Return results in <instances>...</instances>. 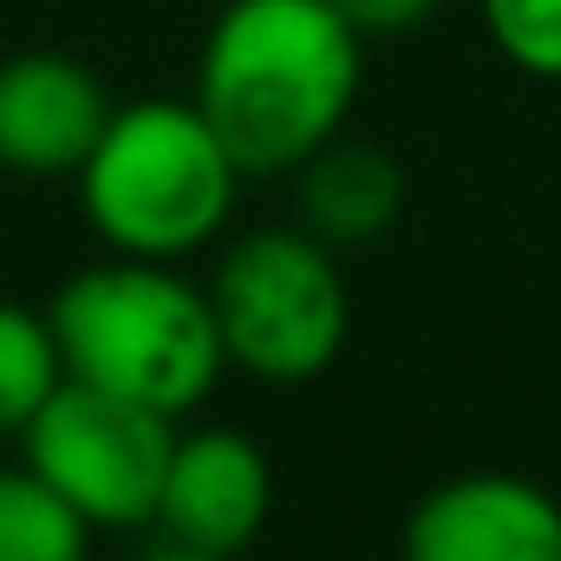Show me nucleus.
Returning <instances> with one entry per match:
<instances>
[{
	"mask_svg": "<svg viewBox=\"0 0 561 561\" xmlns=\"http://www.w3.org/2000/svg\"><path fill=\"white\" fill-rule=\"evenodd\" d=\"M366 39L333 0H229L196 59V105L249 176L300 170L340 138Z\"/></svg>",
	"mask_w": 561,
	"mask_h": 561,
	"instance_id": "nucleus-1",
	"label": "nucleus"
},
{
	"mask_svg": "<svg viewBox=\"0 0 561 561\" xmlns=\"http://www.w3.org/2000/svg\"><path fill=\"white\" fill-rule=\"evenodd\" d=\"M59 333L66 379L125 392L157 412H190L216 392L229 353L209 307V287L183 280L170 262L118 255L79 268L46 307Z\"/></svg>",
	"mask_w": 561,
	"mask_h": 561,
	"instance_id": "nucleus-2",
	"label": "nucleus"
},
{
	"mask_svg": "<svg viewBox=\"0 0 561 561\" xmlns=\"http://www.w3.org/2000/svg\"><path fill=\"white\" fill-rule=\"evenodd\" d=\"M242 163L222 144V131L203 118L196 99H144L118 105L105 138L79 163V203L85 222L118 249L144 262H183L236 209Z\"/></svg>",
	"mask_w": 561,
	"mask_h": 561,
	"instance_id": "nucleus-3",
	"label": "nucleus"
},
{
	"mask_svg": "<svg viewBox=\"0 0 561 561\" xmlns=\"http://www.w3.org/2000/svg\"><path fill=\"white\" fill-rule=\"evenodd\" d=\"M209 307L229 366L268 386H307L313 373H327L346 346L353 313L333 249L313 229H249L242 242H229L209 275Z\"/></svg>",
	"mask_w": 561,
	"mask_h": 561,
	"instance_id": "nucleus-4",
	"label": "nucleus"
},
{
	"mask_svg": "<svg viewBox=\"0 0 561 561\" xmlns=\"http://www.w3.org/2000/svg\"><path fill=\"white\" fill-rule=\"evenodd\" d=\"M170 412L138 405L125 392L59 379V392L20 431V457L92 523V529H138L157 523L163 470H170Z\"/></svg>",
	"mask_w": 561,
	"mask_h": 561,
	"instance_id": "nucleus-5",
	"label": "nucleus"
},
{
	"mask_svg": "<svg viewBox=\"0 0 561 561\" xmlns=\"http://www.w3.org/2000/svg\"><path fill=\"white\" fill-rule=\"evenodd\" d=\"M268 503H275V477H268V457L255 450V437H242L229 424L176 431L163 496H157L163 542L236 561L262 536Z\"/></svg>",
	"mask_w": 561,
	"mask_h": 561,
	"instance_id": "nucleus-6",
	"label": "nucleus"
},
{
	"mask_svg": "<svg viewBox=\"0 0 561 561\" xmlns=\"http://www.w3.org/2000/svg\"><path fill=\"white\" fill-rule=\"evenodd\" d=\"M405 561H561V503L510 470H470L424 496Z\"/></svg>",
	"mask_w": 561,
	"mask_h": 561,
	"instance_id": "nucleus-7",
	"label": "nucleus"
},
{
	"mask_svg": "<svg viewBox=\"0 0 561 561\" xmlns=\"http://www.w3.org/2000/svg\"><path fill=\"white\" fill-rule=\"evenodd\" d=\"M112 112L99 72L72 53L0 59V163L20 176H79Z\"/></svg>",
	"mask_w": 561,
	"mask_h": 561,
	"instance_id": "nucleus-8",
	"label": "nucleus"
},
{
	"mask_svg": "<svg viewBox=\"0 0 561 561\" xmlns=\"http://www.w3.org/2000/svg\"><path fill=\"white\" fill-rule=\"evenodd\" d=\"M405 209V170L379 144H320L300 163V222L327 242H379Z\"/></svg>",
	"mask_w": 561,
	"mask_h": 561,
	"instance_id": "nucleus-9",
	"label": "nucleus"
},
{
	"mask_svg": "<svg viewBox=\"0 0 561 561\" xmlns=\"http://www.w3.org/2000/svg\"><path fill=\"white\" fill-rule=\"evenodd\" d=\"M92 523L20 457L0 463V561H85Z\"/></svg>",
	"mask_w": 561,
	"mask_h": 561,
	"instance_id": "nucleus-10",
	"label": "nucleus"
},
{
	"mask_svg": "<svg viewBox=\"0 0 561 561\" xmlns=\"http://www.w3.org/2000/svg\"><path fill=\"white\" fill-rule=\"evenodd\" d=\"M66 359H59V333L46 313L0 300V437H20L33 412L59 392Z\"/></svg>",
	"mask_w": 561,
	"mask_h": 561,
	"instance_id": "nucleus-11",
	"label": "nucleus"
},
{
	"mask_svg": "<svg viewBox=\"0 0 561 561\" xmlns=\"http://www.w3.org/2000/svg\"><path fill=\"white\" fill-rule=\"evenodd\" d=\"M496 53L536 79H561V0H483Z\"/></svg>",
	"mask_w": 561,
	"mask_h": 561,
	"instance_id": "nucleus-12",
	"label": "nucleus"
},
{
	"mask_svg": "<svg viewBox=\"0 0 561 561\" xmlns=\"http://www.w3.org/2000/svg\"><path fill=\"white\" fill-rule=\"evenodd\" d=\"M359 39H392V33H412L437 13V0H333Z\"/></svg>",
	"mask_w": 561,
	"mask_h": 561,
	"instance_id": "nucleus-13",
	"label": "nucleus"
},
{
	"mask_svg": "<svg viewBox=\"0 0 561 561\" xmlns=\"http://www.w3.org/2000/svg\"><path fill=\"white\" fill-rule=\"evenodd\" d=\"M144 561H229V556H203V549H183V542H163V549H150Z\"/></svg>",
	"mask_w": 561,
	"mask_h": 561,
	"instance_id": "nucleus-14",
	"label": "nucleus"
}]
</instances>
